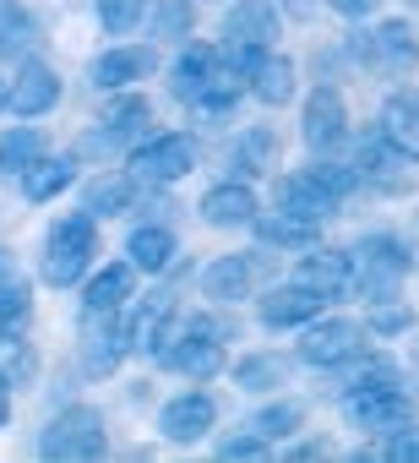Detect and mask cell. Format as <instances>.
<instances>
[{"label":"cell","instance_id":"cell-1","mask_svg":"<svg viewBox=\"0 0 419 463\" xmlns=\"http://www.w3.org/2000/svg\"><path fill=\"white\" fill-rule=\"evenodd\" d=\"M169 88H174L180 104H196V109H207V115H224V109L240 99L246 77L224 61V44H191V50L169 66Z\"/></svg>","mask_w":419,"mask_h":463},{"label":"cell","instance_id":"cell-2","mask_svg":"<svg viewBox=\"0 0 419 463\" xmlns=\"http://www.w3.org/2000/svg\"><path fill=\"white\" fill-rule=\"evenodd\" d=\"M343 414L359 425V430H397V425H408L414 420V392L397 382V365L392 360H370L359 376H354V387H349V398H343Z\"/></svg>","mask_w":419,"mask_h":463},{"label":"cell","instance_id":"cell-3","mask_svg":"<svg viewBox=\"0 0 419 463\" xmlns=\"http://www.w3.org/2000/svg\"><path fill=\"white\" fill-rule=\"evenodd\" d=\"M354 191V169L343 164H311L278 180V213H294L305 223H327L338 213V202Z\"/></svg>","mask_w":419,"mask_h":463},{"label":"cell","instance_id":"cell-4","mask_svg":"<svg viewBox=\"0 0 419 463\" xmlns=\"http://www.w3.org/2000/svg\"><path fill=\"white\" fill-rule=\"evenodd\" d=\"M93 257H98V223H93V213H71V218H61L50 229L44 257H39V273H44V284L71 289L88 273Z\"/></svg>","mask_w":419,"mask_h":463},{"label":"cell","instance_id":"cell-5","mask_svg":"<svg viewBox=\"0 0 419 463\" xmlns=\"http://www.w3.org/2000/svg\"><path fill=\"white\" fill-rule=\"evenodd\" d=\"M273 44H278V6L273 0H235V12L224 17V61L240 77H251Z\"/></svg>","mask_w":419,"mask_h":463},{"label":"cell","instance_id":"cell-6","mask_svg":"<svg viewBox=\"0 0 419 463\" xmlns=\"http://www.w3.org/2000/svg\"><path fill=\"white\" fill-rule=\"evenodd\" d=\"M349 268H354L349 289H359L370 306L376 300H397V284L408 279V251L392 235H370V241H359L349 251Z\"/></svg>","mask_w":419,"mask_h":463},{"label":"cell","instance_id":"cell-7","mask_svg":"<svg viewBox=\"0 0 419 463\" xmlns=\"http://www.w3.org/2000/svg\"><path fill=\"white\" fill-rule=\"evenodd\" d=\"M39 452L44 458H66V463H82V458H104L109 452V436H104V414L88 409V403H71L61 409L44 436H39Z\"/></svg>","mask_w":419,"mask_h":463},{"label":"cell","instance_id":"cell-8","mask_svg":"<svg viewBox=\"0 0 419 463\" xmlns=\"http://www.w3.org/2000/svg\"><path fill=\"white\" fill-rule=\"evenodd\" d=\"M196 169V142L185 131H163L142 147H131V180L136 185H174Z\"/></svg>","mask_w":419,"mask_h":463},{"label":"cell","instance_id":"cell-9","mask_svg":"<svg viewBox=\"0 0 419 463\" xmlns=\"http://www.w3.org/2000/svg\"><path fill=\"white\" fill-rule=\"evenodd\" d=\"M365 354V327L359 322H349V317H327V322H305V338H300V360L305 365H321V371H332V365H349V360H359Z\"/></svg>","mask_w":419,"mask_h":463},{"label":"cell","instance_id":"cell-10","mask_svg":"<svg viewBox=\"0 0 419 463\" xmlns=\"http://www.w3.org/2000/svg\"><path fill=\"white\" fill-rule=\"evenodd\" d=\"M163 365L169 371H180V376H191V382H207V376H219L229 360H224V344H219V333H213V322H191V333H174L163 349Z\"/></svg>","mask_w":419,"mask_h":463},{"label":"cell","instance_id":"cell-11","mask_svg":"<svg viewBox=\"0 0 419 463\" xmlns=\"http://www.w3.org/2000/svg\"><path fill=\"white\" fill-rule=\"evenodd\" d=\"M267 273V251H235V257H219L207 262L201 273V295L213 306H235V300H251V289L262 284Z\"/></svg>","mask_w":419,"mask_h":463},{"label":"cell","instance_id":"cell-12","mask_svg":"<svg viewBox=\"0 0 419 463\" xmlns=\"http://www.w3.org/2000/svg\"><path fill=\"white\" fill-rule=\"evenodd\" d=\"M55 104H61V77H55V66L23 61L17 77L6 82V109L23 115V120H39V115H50Z\"/></svg>","mask_w":419,"mask_h":463},{"label":"cell","instance_id":"cell-13","mask_svg":"<svg viewBox=\"0 0 419 463\" xmlns=\"http://www.w3.org/2000/svg\"><path fill=\"white\" fill-rule=\"evenodd\" d=\"M300 137H305V147H316V153H332V147L349 142V109H343V93H338V88H316V93L305 99Z\"/></svg>","mask_w":419,"mask_h":463},{"label":"cell","instance_id":"cell-14","mask_svg":"<svg viewBox=\"0 0 419 463\" xmlns=\"http://www.w3.org/2000/svg\"><path fill=\"white\" fill-rule=\"evenodd\" d=\"M153 66H158V50H153V44H115V50H104V55L93 61L88 77H93L98 93H120V88L142 82Z\"/></svg>","mask_w":419,"mask_h":463},{"label":"cell","instance_id":"cell-15","mask_svg":"<svg viewBox=\"0 0 419 463\" xmlns=\"http://www.w3.org/2000/svg\"><path fill=\"white\" fill-rule=\"evenodd\" d=\"M213 425H219V403L207 398V392H180V398H169L163 414H158V430H163L169 441H201Z\"/></svg>","mask_w":419,"mask_h":463},{"label":"cell","instance_id":"cell-16","mask_svg":"<svg viewBox=\"0 0 419 463\" xmlns=\"http://www.w3.org/2000/svg\"><path fill=\"white\" fill-rule=\"evenodd\" d=\"M153 126V104L142 99V93H115L109 104H104V120H98V137L93 142H82V147H115V142H131V137H142Z\"/></svg>","mask_w":419,"mask_h":463},{"label":"cell","instance_id":"cell-17","mask_svg":"<svg viewBox=\"0 0 419 463\" xmlns=\"http://www.w3.org/2000/svg\"><path fill=\"white\" fill-rule=\"evenodd\" d=\"M381 142L397 147L408 164H419V93L414 88H397L381 104Z\"/></svg>","mask_w":419,"mask_h":463},{"label":"cell","instance_id":"cell-18","mask_svg":"<svg viewBox=\"0 0 419 463\" xmlns=\"http://www.w3.org/2000/svg\"><path fill=\"white\" fill-rule=\"evenodd\" d=\"M321 306H327V300L294 279V284H278V289H267L256 311H262V322H267V327H305L311 317H321Z\"/></svg>","mask_w":419,"mask_h":463},{"label":"cell","instance_id":"cell-19","mask_svg":"<svg viewBox=\"0 0 419 463\" xmlns=\"http://www.w3.org/2000/svg\"><path fill=\"white\" fill-rule=\"evenodd\" d=\"M365 55H370V66H376V71H386V77L414 71V61H419L414 28H408V23H381V28L365 39Z\"/></svg>","mask_w":419,"mask_h":463},{"label":"cell","instance_id":"cell-20","mask_svg":"<svg viewBox=\"0 0 419 463\" xmlns=\"http://www.w3.org/2000/svg\"><path fill=\"white\" fill-rule=\"evenodd\" d=\"M354 180H370L376 191H408L414 175H408V158L397 147H386L381 137L359 147V164H354Z\"/></svg>","mask_w":419,"mask_h":463},{"label":"cell","instance_id":"cell-21","mask_svg":"<svg viewBox=\"0 0 419 463\" xmlns=\"http://www.w3.org/2000/svg\"><path fill=\"white\" fill-rule=\"evenodd\" d=\"M131 295H136V268H131V262H109L104 273L88 279L82 306H88V317H115Z\"/></svg>","mask_w":419,"mask_h":463},{"label":"cell","instance_id":"cell-22","mask_svg":"<svg viewBox=\"0 0 419 463\" xmlns=\"http://www.w3.org/2000/svg\"><path fill=\"white\" fill-rule=\"evenodd\" d=\"M262 207H256V191L251 185H240V180H229V185H213L201 196V218L213 223V229H240V223H251Z\"/></svg>","mask_w":419,"mask_h":463},{"label":"cell","instance_id":"cell-23","mask_svg":"<svg viewBox=\"0 0 419 463\" xmlns=\"http://www.w3.org/2000/svg\"><path fill=\"white\" fill-rule=\"evenodd\" d=\"M294 279H300L305 289H316L321 300H338V295L349 289L354 268H349V251H311V257H300Z\"/></svg>","mask_w":419,"mask_h":463},{"label":"cell","instance_id":"cell-24","mask_svg":"<svg viewBox=\"0 0 419 463\" xmlns=\"http://www.w3.org/2000/svg\"><path fill=\"white\" fill-rule=\"evenodd\" d=\"M246 82H251V93H256V99H262L267 109H278V104H289V99H294V61H289V55H273V50H267V55L256 61V71H251Z\"/></svg>","mask_w":419,"mask_h":463},{"label":"cell","instance_id":"cell-25","mask_svg":"<svg viewBox=\"0 0 419 463\" xmlns=\"http://www.w3.org/2000/svg\"><path fill=\"white\" fill-rule=\"evenodd\" d=\"M131 202H136V180H131V169H126V175H98V180H88V191H82V213H93V218L131 213Z\"/></svg>","mask_w":419,"mask_h":463},{"label":"cell","instance_id":"cell-26","mask_svg":"<svg viewBox=\"0 0 419 463\" xmlns=\"http://www.w3.org/2000/svg\"><path fill=\"white\" fill-rule=\"evenodd\" d=\"M126 257H131V268H136V273H163V268H169V257H174V235H169L163 223H142V229H131Z\"/></svg>","mask_w":419,"mask_h":463},{"label":"cell","instance_id":"cell-27","mask_svg":"<svg viewBox=\"0 0 419 463\" xmlns=\"http://www.w3.org/2000/svg\"><path fill=\"white\" fill-rule=\"evenodd\" d=\"M71 180H77V164L44 153V158H33V164L23 169V196H28V202H50V196H61Z\"/></svg>","mask_w":419,"mask_h":463},{"label":"cell","instance_id":"cell-28","mask_svg":"<svg viewBox=\"0 0 419 463\" xmlns=\"http://www.w3.org/2000/svg\"><path fill=\"white\" fill-rule=\"evenodd\" d=\"M33 376H39V349L23 333L0 327V382H6V387H28Z\"/></svg>","mask_w":419,"mask_h":463},{"label":"cell","instance_id":"cell-29","mask_svg":"<svg viewBox=\"0 0 419 463\" xmlns=\"http://www.w3.org/2000/svg\"><path fill=\"white\" fill-rule=\"evenodd\" d=\"M50 153V142H44V131H33V126H12L6 137H0V175H23L33 158H44Z\"/></svg>","mask_w":419,"mask_h":463},{"label":"cell","instance_id":"cell-30","mask_svg":"<svg viewBox=\"0 0 419 463\" xmlns=\"http://www.w3.org/2000/svg\"><path fill=\"white\" fill-rule=\"evenodd\" d=\"M251 223H256V235H262L267 246H311L316 229H321V223H305V218H294V213H256Z\"/></svg>","mask_w":419,"mask_h":463},{"label":"cell","instance_id":"cell-31","mask_svg":"<svg viewBox=\"0 0 419 463\" xmlns=\"http://www.w3.org/2000/svg\"><path fill=\"white\" fill-rule=\"evenodd\" d=\"M300 425H305V403H294V398H284V403H267V409H256V414H251V430H256L262 441L294 436Z\"/></svg>","mask_w":419,"mask_h":463},{"label":"cell","instance_id":"cell-32","mask_svg":"<svg viewBox=\"0 0 419 463\" xmlns=\"http://www.w3.org/2000/svg\"><path fill=\"white\" fill-rule=\"evenodd\" d=\"M39 39V23L17 6V0H0V55H23Z\"/></svg>","mask_w":419,"mask_h":463},{"label":"cell","instance_id":"cell-33","mask_svg":"<svg viewBox=\"0 0 419 463\" xmlns=\"http://www.w3.org/2000/svg\"><path fill=\"white\" fill-rule=\"evenodd\" d=\"M284 376H289V360H278V354H251V360H240L235 365V382L240 387H284Z\"/></svg>","mask_w":419,"mask_h":463},{"label":"cell","instance_id":"cell-34","mask_svg":"<svg viewBox=\"0 0 419 463\" xmlns=\"http://www.w3.org/2000/svg\"><path fill=\"white\" fill-rule=\"evenodd\" d=\"M191 28H196L191 0H158L153 6V39H191Z\"/></svg>","mask_w":419,"mask_h":463},{"label":"cell","instance_id":"cell-35","mask_svg":"<svg viewBox=\"0 0 419 463\" xmlns=\"http://www.w3.org/2000/svg\"><path fill=\"white\" fill-rule=\"evenodd\" d=\"M93 12H98V23H104V33H115V39H126L142 17H147V0H93Z\"/></svg>","mask_w":419,"mask_h":463},{"label":"cell","instance_id":"cell-36","mask_svg":"<svg viewBox=\"0 0 419 463\" xmlns=\"http://www.w3.org/2000/svg\"><path fill=\"white\" fill-rule=\"evenodd\" d=\"M273 158H278L273 131H246V142H240V169H246V175H262V169H273Z\"/></svg>","mask_w":419,"mask_h":463},{"label":"cell","instance_id":"cell-37","mask_svg":"<svg viewBox=\"0 0 419 463\" xmlns=\"http://www.w3.org/2000/svg\"><path fill=\"white\" fill-rule=\"evenodd\" d=\"M386 458H397V463H419V425H397V430H386V447H381Z\"/></svg>","mask_w":419,"mask_h":463},{"label":"cell","instance_id":"cell-38","mask_svg":"<svg viewBox=\"0 0 419 463\" xmlns=\"http://www.w3.org/2000/svg\"><path fill=\"white\" fill-rule=\"evenodd\" d=\"M28 317V284H6L0 279V327H12Z\"/></svg>","mask_w":419,"mask_h":463},{"label":"cell","instance_id":"cell-39","mask_svg":"<svg viewBox=\"0 0 419 463\" xmlns=\"http://www.w3.org/2000/svg\"><path fill=\"white\" fill-rule=\"evenodd\" d=\"M408 322H414L408 306H386V300H376V311H370V327H376V333H403Z\"/></svg>","mask_w":419,"mask_h":463},{"label":"cell","instance_id":"cell-40","mask_svg":"<svg viewBox=\"0 0 419 463\" xmlns=\"http://www.w3.org/2000/svg\"><path fill=\"white\" fill-rule=\"evenodd\" d=\"M219 452H224V458H262V452H267V441H262L256 430H246V436H229Z\"/></svg>","mask_w":419,"mask_h":463},{"label":"cell","instance_id":"cell-41","mask_svg":"<svg viewBox=\"0 0 419 463\" xmlns=\"http://www.w3.org/2000/svg\"><path fill=\"white\" fill-rule=\"evenodd\" d=\"M327 6H332L338 17H370V12L381 6V0H327Z\"/></svg>","mask_w":419,"mask_h":463},{"label":"cell","instance_id":"cell-42","mask_svg":"<svg viewBox=\"0 0 419 463\" xmlns=\"http://www.w3.org/2000/svg\"><path fill=\"white\" fill-rule=\"evenodd\" d=\"M6 420H12V387L0 382V425H6Z\"/></svg>","mask_w":419,"mask_h":463},{"label":"cell","instance_id":"cell-43","mask_svg":"<svg viewBox=\"0 0 419 463\" xmlns=\"http://www.w3.org/2000/svg\"><path fill=\"white\" fill-rule=\"evenodd\" d=\"M0 279H6V251H0Z\"/></svg>","mask_w":419,"mask_h":463},{"label":"cell","instance_id":"cell-44","mask_svg":"<svg viewBox=\"0 0 419 463\" xmlns=\"http://www.w3.org/2000/svg\"><path fill=\"white\" fill-rule=\"evenodd\" d=\"M0 104H6V82H0Z\"/></svg>","mask_w":419,"mask_h":463}]
</instances>
